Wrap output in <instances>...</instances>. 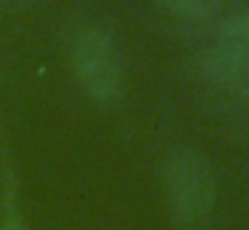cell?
Here are the masks:
<instances>
[{
	"label": "cell",
	"instance_id": "1",
	"mask_svg": "<svg viewBox=\"0 0 249 230\" xmlns=\"http://www.w3.org/2000/svg\"><path fill=\"white\" fill-rule=\"evenodd\" d=\"M161 182L172 214L182 228L198 230L217 203V177L204 153L177 144L163 155Z\"/></svg>",
	"mask_w": 249,
	"mask_h": 230
},
{
	"label": "cell",
	"instance_id": "2",
	"mask_svg": "<svg viewBox=\"0 0 249 230\" xmlns=\"http://www.w3.org/2000/svg\"><path fill=\"white\" fill-rule=\"evenodd\" d=\"M75 78L97 102H115L124 91V53L107 27L91 24L70 46Z\"/></svg>",
	"mask_w": 249,
	"mask_h": 230
},
{
	"label": "cell",
	"instance_id": "3",
	"mask_svg": "<svg viewBox=\"0 0 249 230\" xmlns=\"http://www.w3.org/2000/svg\"><path fill=\"white\" fill-rule=\"evenodd\" d=\"M198 72L209 83L217 86H238L249 78V46L244 43H225L217 40V46L201 51Z\"/></svg>",
	"mask_w": 249,
	"mask_h": 230
},
{
	"label": "cell",
	"instance_id": "4",
	"mask_svg": "<svg viewBox=\"0 0 249 230\" xmlns=\"http://www.w3.org/2000/svg\"><path fill=\"white\" fill-rule=\"evenodd\" d=\"M161 11L188 21H204L214 24L225 14H231L238 5V0H153Z\"/></svg>",
	"mask_w": 249,
	"mask_h": 230
},
{
	"label": "cell",
	"instance_id": "5",
	"mask_svg": "<svg viewBox=\"0 0 249 230\" xmlns=\"http://www.w3.org/2000/svg\"><path fill=\"white\" fill-rule=\"evenodd\" d=\"M209 27H212L217 40L249 46V5L238 3L231 14H225L222 19H217L214 24H209Z\"/></svg>",
	"mask_w": 249,
	"mask_h": 230
},
{
	"label": "cell",
	"instance_id": "6",
	"mask_svg": "<svg viewBox=\"0 0 249 230\" xmlns=\"http://www.w3.org/2000/svg\"><path fill=\"white\" fill-rule=\"evenodd\" d=\"M0 230H27V228H24L22 217H19L17 212H14V209H8L6 217H3V222H0Z\"/></svg>",
	"mask_w": 249,
	"mask_h": 230
}]
</instances>
